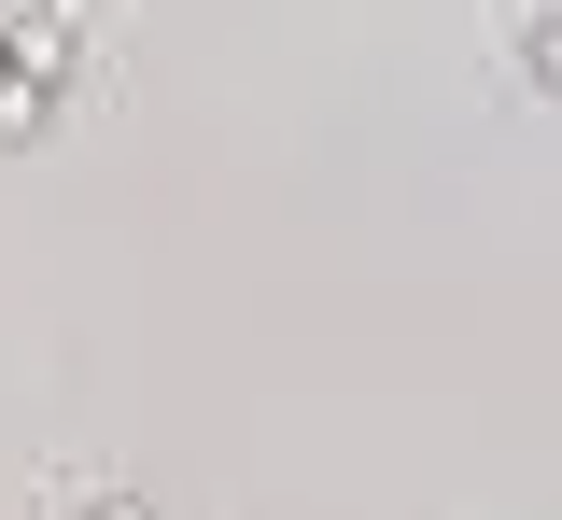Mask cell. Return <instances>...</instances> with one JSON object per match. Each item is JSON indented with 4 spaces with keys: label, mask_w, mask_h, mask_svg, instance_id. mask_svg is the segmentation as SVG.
I'll return each instance as SVG.
<instances>
[{
    "label": "cell",
    "mask_w": 562,
    "mask_h": 520,
    "mask_svg": "<svg viewBox=\"0 0 562 520\" xmlns=\"http://www.w3.org/2000/svg\"><path fill=\"white\" fill-rule=\"evenodd\" d=\"M520 71H535V84H562V14H520Z\"/></svg>",
    "instance_id": "cell-2"
},
{
    "label": "cell",
    "mask_w": 562,
    "mask_h": 520,
    "mask_svg": "<svg viewBox=\"0 0 562 520\" xmlns=\"http://www.w3.org/2000/svg\"><path fill=\"white\" fill-rule=\"evenodd\" d=\"M57 520H155V507H140L127 478H99V493H70V507H57Z\"/></svg>",
    "instance_id": "cell-3"
},
{
    "label": "cell",
    "mask_w": 562,
    "mask_h": 520,
    "mask_svg": "<svg viewBox=\"0 0 562 520\" xmlns=\"http://www.w3.org/2000/svg\"><path fill=\"white\" fill-rule=\"evenodd\" d=\"M29 113H43V84L14 71V14H0V127H29Z\"/></svg>",
    "instance_id": "cell-1"
}]
</instances>
